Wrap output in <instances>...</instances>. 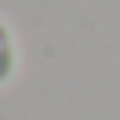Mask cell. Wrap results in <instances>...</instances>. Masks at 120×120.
I'll return each mask as SVG.
<instances>
[{"mask_svg":"<svg viewBox=\"0 0 120 120\" xmlns=\"http://www.w3.org/2000/svg\"><path fill=\"white\" fill-rule=\"evenodd\" d=\"M18 69V47H15V37H11L8 22L0 18V84H8Z\"/></svg>","mask_w":120,"mask_h":120,"instance_id":"obj_1","label":"cell"}]
</instances>
